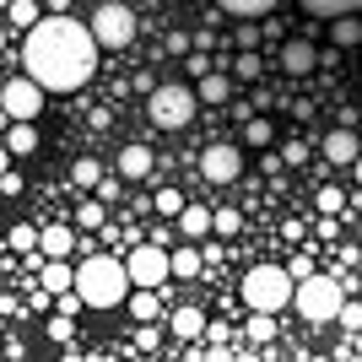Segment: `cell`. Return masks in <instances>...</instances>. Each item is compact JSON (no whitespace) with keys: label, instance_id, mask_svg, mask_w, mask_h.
Segmentation results:
<instances>
[{"label":"cell","instance_id":"obj_1","mask_svg":"<svg viewBox=\"0 0 362 362\" xmlns=\"http://www.w3.org/2000/svg\"><path fill=\"white\" fill-rule=\"evenodd\" d=\"M22 65L44 92H76L98 71V38L76 16H44L38 28H28Z\"/></svg>","mask_w":362,"mask_h":362},{"label":"cell","instance_id":"obj_2","mask_svg":"<svg viewBox=\"0 0 362 362\" xmlns=\"http://www.w3.org/2000/svg\"><path fill=\"white\" fill-rule=\"evenodd\" d=\"M130 287L136 281L124 271V259H114V255H87L76 265V292H81L87 308H119L130 298Z\"/></svg>","mask_w":362,"mask_h":362},{"label":"cell","instance_id":"obj_3","mask_svg":"<svg viewBox=\"0 0 362 362\" xmlns=\"http://www.w3.org/2000/svg\"><path fill=\"white\" fill-rule=\"evenodd\" d=\"M292 271H281V265H255V271L243 276V303L255 308V314H281L292 303Z\"/></svg>","mask_w":362,"mask_h":362},{"label":"cell","instance_id":"obj_4","mask_svg":"<svg viewBox=\"0 0 362 362\" xmlns=\"http://www.w3.org/2000/svg\"><path fill=\"white\" fill-rule=\"evenodd\" d=\"M292 303H298V314L308 319V325H330V319H341V281L335 276H303L298 292H292Z\"/></svg>","mask_w":362,"mask_h":362},{"label":"cell","instance_id":"obj_5","mask_svg":"<svg viewBox=\"0 0 362 362\" xmlns=\"http://www.w3.org/2000/svg\"><path fill=\"white\" fill-rule=\"evenodd\" d=\"M195 87H179V81H168V87H151V103H146V114H151V124L157 130H184V124L195 119Z\"/></svg>","mask_w":362,"mask_h":362},{"label":"cell","instance_id":"obj_6","mask_svg":"<svg viewBox=\"0 0 362 362\" xmlns=\"http://www.w3.org/2000/svg\"><path fill=\"white\" fill-rule=\"evenodd\" d=\"M92 38H98V49H124L130 38H136V11L124 6V0H103L98 11H92Z\"/></svg>","mask_w":362,"mask_h":362},{"label":"cell","instance_id":"obj_7","mask_svg":"<svg viewBox=\"0 0 362 362\" xmlns=\"http://www.w3.org/2000/svg\"><path fill=\"white\" fill-rule=\"evenodd\" d=\"M124 271H130L136 287H163L168 276H173V265H168V249H163V243H136L130 259H124Z\"/></svg>","mask_w":362,"mask_h":362},{"label":"cell","instance_id":"obj_8","mask_svg":"<svg viewBox=\"0 0 362 362\" xmlns=\"http://www.w3.org/2000/svg\"><path fill=\"white\" fill-rule=\"evenodd\" d=\"M0 108L11 114V119H38V108H44V87L33 81V76H16L0 87Z\"/></svg>","mask_w":362,"mask_h":362},{"label":"cell","instance_id":"obj_9","mask_svg":"<svg viewBox=\"0 0 362 362\" xmlns=\"http://www.w3.org/2000/svg\"><path fill=\"white\" fill-rule=\"evenodd\" d=\"M243 173V151L238 146H206L200 151V179L206 184H233Z\"/></svg>","mask_w":362,"mask_h":362},{"label":"cell","instance_id":"obj_10","mask_svg":"<svg viewBox=\"0 0 362 362\" xmlns=\"http://www.w3.org/2000/svg\"><path fill=\"white\" fill-rule=\"evenodd\" d=\"M325 163H357L362 157V136L357 130H351V124H341V130H330V136H325Z\"/></svg>","mask_w":362,"mask_h":362},{"label":"cell","instance_id":"obj_11","mask_svg":"<svg viewBox=\"0 0 362 362\" xmlns=\"http://www.w3.org/2000/svg\"><path fill=\"white\" fill-rule=\"evenodd\" d=\"M281 71H287V76L319 71V49L308 44V38H287V44H281Z\"/></svg>","mask_w":362,"mask_h":362},{"label":"cell","instance_id":"obj_12","mask_svg":"<svg viewBox=\"0 0 362 362\" xmlns=\"http://www.w3.org/2000/svg\"><path fill=\"white\" fill-rule=\"evenodd\" d=\"M38 249H44L49 259H71V249H76V227H44V233H38Z\"/></svg>","mask_w":362,"mask_h":362},{"label":"cell","instance_id":"obj_13","mask_svg":"<svg viewBox=\"0 0 362 362\" xmlns=\"http://www.w3.org/2000/svg\"><path fill=\"white\" fill-rule=\"evenodd\" d=\"M6 151H11V157L38 151V124H33V119H11V130H6Z\"/></svg>","mask_w":362,"mask_h":362},{"label":"cell","instance_id":"obj_14","mask_svg":"<svg viewBox=\"0 0 362 362\" xmlns=\"http://www.w3.org/2000/svg\"><path fill=\"white\" fill-rule=\"evenodd\" d=\"M168 330L179 335V341H200V335H206V314H200V308H173Z\"/></svg>","mask_w":362,"mask_h":362},{"label":"cell","instance_id":"obj_15","mask_svg":"<svg viewBox=\"0 0 362 362\" xmlns=\"http://www.w3.org/2000/svg\"><path fill=\"white\" fill-rule=\"evenodd\" d=\"M38 287L44 292H76V271L65 265V259H49L44 271H38Z\"/></svg>","mask_w":362,"mask_h":362},{"label":"cell","instance_id":"obj_16","mask_svg":"<svg viewBox=\"0 0 362 362\" xmlns=\"http://www.w3.org/2000/svg\"><path fill=\"white\" fill-rule=\"evenodd\" d=\"M195 98H200V103H227V98H233V76L206 71V76H200V87H195Z\"/></svg>","mask_w":362,"mask_h":362},{"label":"cell","instance_id":"obj_17","mask_svg":"<svg viewBox=\"0 0 362 362\" xmlns=\"http://www.w3.org/2000/svg\"><path fill=\"white\" fill-rule=\"evenodd\" d=\"M151 173V151L146 146H124L119 151V179H146Z\"/></svg>","mask_w":362,"mask_h":362},{"label":"cell","instance_id":"obj_18","mask_svg":"<svg viewBox=\"0 0 362 362\" xmlns=\"http://www.w3.org/2000/svg\"><path fill=\"white\" fill-rule=\"evenodd\" d=\"M168 265H173V276H200L206 255H200L195 243H184V249H168Z\"/></svg>","mask_w":362,"mask_h":362},{"label":"cell","instance_id":"obj_19","mask_svg":"<svg viewBox=\"0 0 362 362\" xmlns=\"http://www.w3.org/2000/svg\"><path fill=\"white\" fill-rule=\"evenodd\" d=\"M130 314H136L141 325H151V319L163 314V303H157V287H136V292H130Z\"/></svg>","mask_w":362,"mask_h":362},{"label":"cell","instance_id":"obj_20","mask_svg":"<svg viewBox=\"0 0 362 362\" xmlns=\"http://www.w3.org/2000/svg\"><path fill=\"white\" fill-rule=\"evenodd\" d=\"M179 227H184V238H206V233H211V211H206V206H184Z\"/></svg>","mask_w":362,"mask_h":362},{"label":"cell","instance_id":"obj_21","mask_svg":"<svg viewBox=\"0 0 362 362\" xmlns=\"http://www.w3.org/2000/svg\"><path fill=\"white\" fill-rule=\"evenodd\" d=\"M330 22H335V28H330V38H335V49H351V44H362V22H357V16H330Z\"/></svg>","mask_w":362,"mask_h":362},{"label":"cell","instance_id":"obj_22","mask_svg":"<svg viewBox=\"0 0 362 362\" xmlns=\"http://www.w3.org/2000/svg\"><path fill=\"white\" fill-rule=\"evenodd\" d=\"M308 16H346V11H362V0H298Z\"/></svg>","mask_w":362,"mask_h":362},{"label":"cell","instance_id":"obj_23","mask_svg":"<svg viewBox=\"0 0 362 362\" xmlns=\"http://www.w3.org/2000/svg\"><path fill=\"white\" fill-rule=\"evenodd\" d=\"M103 222H108V206H103V200H81V206H76V227H81V233H98Z\"/></svg>","mask_w":362,"mask_h":362},{"label":"cell","instance_id":"obj_24","mask_svg":"<svg viewBox=\"0 0 362 362\" xmlns=\"http://www.w3.org/2000/svg\"><path fill=\"white\" fill-rule=\"evenodd\" d=\"M71 179L81 184V189H98V184H103V168H98V157H76Z\"/></svg>","mask_w":362,"mask_h":362},{"label":"cell","instance_id":"obj_25","mask_svg":"<svg viewBox=\"0 0 362 362\" xmlns=\"http://www.w3.org/2000/svg\"><path fill=\"white\" fill-rule=\"evenodd\" d=\"M184 206H189V200H184L179 189H157V195H151V211L163 216V222H168V216H179Z\"/></svg>","mask_w":362,"mask_h":362},{"label":"cell","instance_id":"obj_26","mask_svg":"<svg viewBox=\"0 0 362 362\" xmlns=\"http://www.w3.org/2000/svg\"><path fill=\"white\" fill-rule=\"evenodd\" d=\"M38 0H11V28H38Z\"/></svg>","mask_w":362,"mask_h":362},{"label":"cell","instance_id":"obj_27","mask_svg":"<svg viewBox=\"0 0 362 362\" xmlns=\"http://www.w3.org/2000/svg\"><path fill=\"white\" fill-rule=\"evenodd\" d=\"M222 11H233V16H259V11H271L276 0H216Z\"/></svg>","mask_w":362,"mask_h":362},{"label":"cell","instance_id":"obj_28","mask_svg":"<svg viewBox=\"0 0 362 362\" xmlns=\"http://www.w3.org/2000/svg\"><path fill=\"white\" fill-rule=\"evenodd\" d=\"M6 243H11L16 255H28V249H38V227H28V222L11 227V238H6Z\"/></svg>","mask_w":362,"mask_h":362},{"label":"cell","instance_id":"obj_29","mask_svg":"<svg viewBox=\"0 0 362 362\" xmlns=\"http://www.w3.org/2000/svg\"><path fill=\"white\" fill-rule=\"evenodd\" d=\"M243 141H249V146H271V141H276L271 119H249V130H243Z\"/></svg>","mask_w":362,"mask_h":362},{"label":"cell","instance_id":"obj_30","mask_svg":"<svg viewBox=\"0 0 362 362\" xmlns=\"http://www.w3.org/2000/svg\"><path fill=\"white\" fill-rule=\"evenodd\" d=\"M211 227L222 233V238H233V233L243 227V216H238V211H216V216H211Z\"/></svg>","mask_w":362,"mask_h":362},{"label":"cell","instance_id":"obj_31","mask_svg":"<svg viewBox=\"0 0 362 362\" xmlns=\"http://www.w3.org/2000/svg\"><path fill=\"white\" fill-rule=\"evenodd\" d=\"M341 206H346V195H341L335 184H330V189H319V211H325V216H335Z\"/></svg>","mask_w":362,"mask_h":362},{"label":"cell","instance_id":"obj_32","mask_svg":"<svg viewBox=\"0 0 362 362\" xmlns=\"http://www.w3.org/2000/svg\"><path fill=\"white\" fill-rule=\"evenodd\" d=\"M259 60H255V49H238V65H233V76H243V81H255Z\"/></svg>","mask_w":362,"mask_h":362},{"label":"cell","instance_id":"obj_33","mask_svg":"<svg viewBox=\"0 0 362 362\" xmlns=\"http://www.w3.org/2000/svg\"><path fill=\"white\" fill-rule=\"evenodd\" d=\"M271 335H276L271 314H255V325H249V341H271Z\"/></svg>","mask_w":362,"mask_h":362},{"label":"cell","instance_id":"obj_34","mask_svg":"<svg viewBox=\"0 0 362 362\" xmlns=\"http://www.w3.org/2000/svg\"><path fill=\"white\" fill-rule=\"evenodd\" d=\"M341 325H346V330H362V303H341Z\"/></svg>","mask_w":362,"mask_h":362},{"label":"cell","instance_id":"obj_35","mask_svg":"<svg viewBox=\"0 0 362 362\" xmlns=\"http://www.w3.org/2000/svg\"><path fill=\"white\" fill-rule=\"evenodd\" d=\"M195 49V38H184V33H168V54H189Z\"/></svg>","mask_w":362,"mask_h":362},{"label":"cell","instance_id":"obj_36","mask_svg":"<svg viewBox=\"0 0 362 362\" xmlns=\"http://www.w3.org/2000/svg\"><path fill=\"white\" fill-rule=\"evenodd\" d=\"M49 335H54V341H71V314H60V319H49Z\"/></svg>","mask_w":362,"mask_h":362},{"label":"cell","instance_id":"obj_37","mask_svg":"<svg viewBox=\"0 0 362 362\" xmlns=\"http://www.w3.org/2000/svg\"><path fill=\"white\" fill-rule=\"evenodd\" d=\"M259 44V28H238V49H255Z\"/></svg>","mask_w":362,"mask_h":362},{"label":"cell","instance_id":"obj_38","mask_svg":"<svg viewBox=\"0 0 362 362\" xmlns=\"http://www.w3.org/2000/svg\"><path fill=\"white\" fill-rule=\"evenodd\" d=\"M11 173V151H6V141H0V179Z\"/></svg>","mask_w":362,"mask_h":362},{"label":"cell","instance_id":"obj_39","mask_svg":"<svg viewBox=\"0 0 362 362\" xmlns=\"http://www.w3.org/2000/svg\"><path fill=\"white\" fill-rule=\"evenodd\" d=\"M233 362H259V357H255V351H238V357H233Z\"/></svg>","mask_w":362,"mask_h":362},{"label":"cell","instance_id":"obj_40","mask_svg":"<svg viewBox=\"0 0 362 362\" xmlns=\"http://www.w3.org/2000/svg\"><path fill=\"white\" fill-rule=\"evenodd\" d=\"M351 168H357V184H362V157H357V163H351Z\"/></svg>","mask_w":362,"mask_h":362},{"label":"cell","instance_id":"obj_41","mask_svg":"<svg viewBox=\"0 0 362 362\" xmlns=\"http://www.w3.org/2000/svg\"><path fill=\"white\" fill-rule=\"evenodd\" d=\"M0 44H6V28H0Z\"/></svg>","mask_w":362,"mask_h":362},{"label":"cell","instance_id":"obj_42","mask_svg":"<svg viewBox=\"0 0 362 362\" xmlns=\"http://www.w3.org/2000/svg\"><path fill=\"white\" fill-rule=\"evenodd\" d=\"M0 87H6V81H0Z\"/></svg>","mask_w":362,"mask_h":362}]
</instances>
